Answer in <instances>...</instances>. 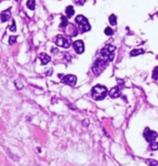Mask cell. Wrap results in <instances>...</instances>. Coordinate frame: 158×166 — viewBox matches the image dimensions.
Listing matches in <instances>:
<instances>
[{"label": "cell", "mask_w": 158, "mask_h": 166, "mask_svg": "<svg viewBox=\"0 0 158 166\" xmlns=\"http://www.w3.org/2000/svg\"><path fill=\"white\" fill-rule=\"evenodd\" d=\"M108 94V91L106 89V86L104 85H95L91 91V95H92L93 99L95 100H103Z\"/></svg>", "instance_id": "6da1fadb"}, {"label": "cell", "mask_w": 158, "mask_h": 166, "mask_svg": "<svg viewBox=\"0 0 158 166\" xmlns=\"http://www.w3.org/2000/svg\"><path fill=\"white\" fill-rule=\"evenodd\" d=\"M106 65H107V60L104 58V57H99L95 63L93 64L92 67V71L94 75H100L102 71H103L105 68H106Z\"/></svg>", "instance_id": "7a4b0ae2"}, {"label": "cell", "mask_w": 158, "mask_h": 166, "mask_svg": "<svg viewBox=\"0 0 158 166\" xmlns=\"http://www.w3.org/2000/svg\"><path fill=\"white\" fill-rule=\"evenodd\" d=\"M76 23L78 24V25H79V28H80L81 32L89 31V30L91 29V26H90L89 21H88V18L86 17V16L78 15L76 17Z\"/></svg>", "instance_id": "3957f363"}, {"label": "cell", "mask_w": 158, "mask_h": 166, "mask_svg": "<svg viewBox=\"0 0 158 166\" xmlns=\"http://www.w3.org/2000/svg\"><path fill=\"white\" fill-rule=\"evenodd\" d=\"M114 52H115V47L108 44V45H105L102 49L101 54H102V57H104L107 62H112L114 59Z\"/></svg>", "instance_id": "277c9868"}, {"label": "cell", "mask_w": 158, "mask_h": 166, "mask_svg": "<svg viewBox=\"0 0 158 166\" xmlns=\"http://www.w3.org/2000/svg\"><path fill=\"white\" fill-rule=\"evenodd\" d=\"M59 77H60V79L63 81L65 84H68V85L74 86L75 84H76V82H77L76 75H59Z\"/></svg>", "instance_id": "5b68a950"}, {"label": "cell", "mask_w": 158, "mask_h": 166, "mask_svg": "<svg viewBox=\"0 0 158 166\" xmlns=\"http://www.w3.org/2000/svg\"><path fill=\"white\" fill-rule=\"evenodd\" d=\"M54 42H55L56 45L62 47V48L68 49L69 47H71V42H69V40H67V39H66L65 37H63V36H58V37H55Z\"/></svg>", "instance_id": "8992f818"}, {"label": "cell", "mask_w": 158, "mask_h": 166, "mask_svg": "<svg viewBox=\"0 0 158 166\" xmlns=\"http://www.w3.org/2000/svg\"><path fill=\"white\" fill-rule=\"evenodd\" d=\"M144 138L148 142H153V141H155V139L157 138V133L149 129H145V131H144Z\"/></svg>", "instance_id": "52a82bcc"}, {"label": "cell", "mask_w": 158, "mask_h": 166, "mask_svg": "<svg viewBox=\"0 0 158 166\" xmlns=\"http://www.w3.org/2000/svg\"><path fill=\"white\" fill-rule=\"evenodd\" d=\"M73 48L75 49L76 53H78V54L83 53V51H85V44H83V41H82V40H76L75 42L73 43Z\"/></svg>", "instance_id": "ba28073f"}, {"label": "cell", "mask_w": 158, "mask_h": 166, "mask_svg": "<svg viewBox=\"0 0 158 166\" xmlns=\"http://www.w3.org/2000/svg\"><path fill=\"white\" fill-rule=\"evenodd\" d=\"M108 94L112 98H117V97L120 96V89L118 86H115V87H113V89L108 92Z\"/></svg>", "instance_id": "9c48e42d"}, {"label": "cell", "mask_w": 158, "mask_h": 166, "mask_svg": "<svg viewBox=\"0 0 158 166\" xmlns=\"http://www.w3.org/2000/svg\"><path fill=\"white\" fill-rule=\"evenodd\" d=\"M40 60H41V64L42 65H47L48 63H50V60H51V57H50L48 54H44V53H41L40 54Z\"/></svg>", "instance_id": "30bf717a"}, {"label": "cell", "mask_w": 158, "mask_h": 166, "mask_svg": "<svg viewBox=\"0 0 158 166\" xmlns=\"http://www.w3.org/2000/svg\"><path fill=\"white\" fill-rule=\"evenodd\" d=\"M0 18H1V22H2V23H5V22L8 21V20L10 18V11L7 10V11L1 12V14H0Z\"/></svg>", "instance_id": "8fae6325"}, {"label": "cell", "mask_w": 158, "mask_h": 166, "mask_svg": "<svg viewBox=\"0 0 158 166\" xmlns=\"http://www.w3.org/2000/svg\"><path fill=\"white\" fill-rule=\"evenodd\" d=\"M65 14H66V17H67V18H68V17H71V16L75 14V9H74L73 5H68V7L66 8Z\"/></svg>", "instance_id": "7c38bea8"}, {"label": "cell", "mask_w": 158, "mask_h": 166, "mask_svg": "<svg viewBox=\"0 0 158 166\" xmlns=\"http://www.w3.org/2000/svg\"><path fill=\"white\" fill-rule=\"evenodd\" d=\"M67 25H68V20H67V17H66L65 15H63L62 17H61V25L60 26L62 27V28H65Z\"/></svg>", "instance_id": "4fadbf2b"}, {"label": "cell", "mask_w": 158, "mask_h": 166, "mask_svg": "<svg viewBox=\"0 0 158 166\" xmlns=\"http://www.w3.org/2000/svg\"><path fill=\"white\" fill-rule=\"evenodd\" d=\"M26 5H27V8L29 10H35V8H36V1L35 0H28Z\"/></svg>", "instance_id": "5bb4252c"}, {"label": "cell", "mask_w": 158, "mask_h": 166, "mask_svg": "<svg viewBox=\"0 0 158 166\" xmlns=\"http://www.w3.org/2000/svg\"><path fill=\"white\" fill-rule=\"evenodd\" d=\"M143 53H144V51H143V50H140V49H136V50L131 51L130 55H131V56H136V55H140V54H143Z\"/></svg>", "instance_id": "9a60e30c"}, {"label": "cell", "mask_w": 158, "mask_h": 166, "mask_svg": "<svg viewBox=\"0 0 158 166\" xmlns=\"http://www.w3.org/2000/svg\"><path fill=\"white\" fill-rule=\"evenodd\" d=\"M109 24L115 26V25L117 24V16L114 15V14H112V15L109 16Z\"/></svg>", "instance_id": "2e32d148"}, {"label": "cell", "mask_w": 158, "mask_h": 166, "mask_svg": "<svg viewBox=\"0 0 158 166\" xmlns=\"http://www.w3.org/2000/svg\"><path fill=\"white\" fill-rule=\"evenodd\" d=\"M104 32H105V35H107V36H112V35L114 33L113 29H112L110 27H106V28H105V30H104Z\"/></svg>", "instance_id": "e0dca14e"}, {"label": "cell", "mask_w": 158, "mask_h": 166, "mask_svg": "<svg viewBox=\"0 0 158 166\" xmlns=\"http://www.w3.org/2000/svg\"><path fill=\"white\" fill-rule=\"evenodd\" d=\"M9 30L12 32L17 31V25H15V21H12V25L9 27Z\"/></svg>", "instance_id": "ac0fdd59"}, {"label": "cell", "mask_w": 158, "mask_h": 166, "mask_svg": "<svg viewBox=\"0 0 158 166\" xmlns=\"http://www.w3.org/2000/svg\"><path fill=\"white\" fill-rule=\"evenodd\" d=\"M151 149L152 150H158V142H156V141L151 142Z\"/></svg>", "instance_id": "d6986e66"}, {"label": "cell", "mask_w": 158, "mask_h": 166, "mask_svg": "<svg viewBox=\"0 0 158 166\" xmlns=\"http://www.w3.org/2000/svg\"><path fill=\"white\" fill-rule=\"evenodd\" d=\"M74 2L78 5H83L86 3V0H74Z\"/></svg>", "instance_id": "ffe728a7"}, {"label": "cell", "mask_w": 158, "mask_h": 166, "mask_svg": "<svg viewBox=\"0 0 158 166\" xmlns=\"http://www.w3.org/2000/svg\"><path fill=\"white\" fill-rule=\"evenodd\" d=\"M17 39V38L15 37V36H13V37H10V39H9V43H10V44H13V43H15Z\"/></svg>", "instance_id": "44dd1931"}, {"label": "cell", "mask_w": 158, "mask_h": 166, "mask_svg": "<svg viewBox=\"0 0 158 166\" xmlns=\"http://www.w3.org/2000/svg\"><path fill=\"white\" fill-rule=\"evenodd\" d=\"M15 85H17V89H22L23 85L21 84V82H19V81H15Z\"/></svg>", "instance_id": "7402d4cb"}, {"label": "cell", "mask_w": 158, "mask_h": 166, "mask_svg": "<svg viewBox=\"0 0 158 166\" xmlns=\"http://www.w3.org/2000/svg\"><path fill=\"white\" fill-rule=\"evenodd\" d=\"M38 166H39V165H38Z\"/></svg>", "instance_id": "603a6c76"}]
</instances>
